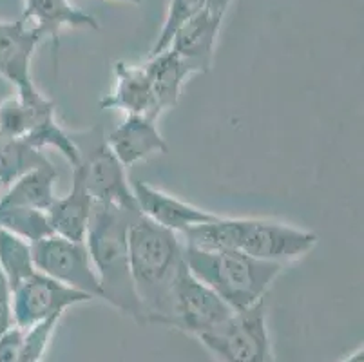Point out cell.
<instances>
[{
  "label": "cell",
  "mask_w": 364,
  "mask_h": 362,
  "mask_svg": "<svg viewBox=\"0 0 364 362\" xmlns=\"http://www.w3.org/2000/svg\"><path fill=\"white\" fill-rule=\"evenodd\" d=\"M188 247L237 250L281 267L299 261L316 248L319 235L294 225L257 218H216L180 235Z\"/></svg>",
  "instance_id": "obj_1"
},
{
  "label": "cell",
  "mask_w": 364,
  "mask_h": 362,
  "mask_svg": "<svg viewBox=\"0 0 364 362\" xmlns=\"http://www.w3.org/2000/svg\"><path fill=\"white\" fill-rule=\"evenodd\" d=\"M138 215V211L117 205L92 203L84 243L100 283L102 301L132 317L136 323L147 324V315L129 268L127 234Z\"/></svg>",
  "instance_id": "obj_2"
},
{
  "label": "cell",
  "mask_w": 364,
  "mask_h": 362,
  "mask_svg": "<svg viewBox=\"0 0 364 362\" xmlns=\"http://www.w3.org/2000/svg\"><path fill=\"white\" fill-rule=\"evenodd\" d=\"M127 243L131 277L147 324L165 326L172 284L185 267L183 241L140 214L129 227Z\"/></svg>",
  "instance_id": "obj_3"
},
{
  "label": "cell",
  "mask_w": 364,
  "mask_h": 362,
  "mask_svg": "<svg viewBox=\"0 0 364 362\" xmlns=\"http://www.w3.org/2000/svg\"><path fill=\"white\" fill-rule=\"evenodd\" d=\"M183 259L187 270L216 292L234 312H245L259 304L284 268L243 252L207 250L185 243Z\"/></svg>",
  "instance_id": "obj_4"
},
{
  "label": "cell",
  "mask_w": 364,
  "mask_h": 362,
  "mask_svg": "<svg viewBox=\"0 0 364 362\" xmlns=\"http://www.w3.org/2000/svg\"><path fill=\"white\" fill-rule=\"evenodd\" d=\"M71 138L80 152V161L73 167V172L82 179L92 201L138 211L134 192L125 176V167L109 149L102 129L71 132Z\"/></svg>",
  "instance_id": "obj_5"
},
{
  "label": "cell",
  "mask_w": 364,
  "mask_h": 362,
  "mask_svg": "<svg viewBox=\"0 0 364 362\" xmlns=\"http://www.w3.org/2000/svg\"><path fill=\"white\" fill-rule=\"evenodd\" d=\"M198 341L220 362H274L263 301L245 312H234Z\"/></svg>",
  "instance_id": "obj_6"
},
{
  "label": "cell",
  "mask_w": 364,
  "mask_h": 362,
  "mask_svg": "<svg viewBox=\"0 0 364 362\" xmlns=\"http://www.w3.org/2000/svg\"><path fill=\"white\" fill-rule=\"evenodd\" d=\"M232 314V308L216 292L198 281L183 267L172 284L165 326L176 328L198 339L205 331L220 326Z\"/></svg>",
  "instance_id": "obj_7"
},
{
  "label": "cell",
  "mask_w": 364,
  "mask_h": 362,
  "mask_svg": "<svg viewBox=\"0 0 364 362\" xmlns=\"http://www.w3.org/2000/svg\"><path fill=\"white\" fill-rule=\"evenodd\" d=\"M91 295L69 288L35 270L11 288L13 326L29 330L46 319L64 315L68 308L91 303Z\"/></svg>",
  "instance_id": "obj_8"
},
{
  "label": "cell",
  "mask_w": 364,
  "mask_h": 362,
  "mask_svg": "<svg viewBox=\"0 0 364 362\" xmlns=\"http://www.w3.org/2000/svg\"><path fill=\"white\" fill-rule=\"evenodd\" d=\"M31 257L41 274L92 299H100V283L84 241H71L53 234L31 245Z\"/></svg>",
  "instance_id": "obj_9"
},
{
  "label": "cell",
  "mask_w": 364,
  "mask_h": 362,
  "mask_svg": "<svg viewBox=\"0 0 364 362\" xmlns=\"http://www.w3.org/2000/svg\"><path fill=\"white\" fill-rule=\"evenodd\" d=\"M132 192H134L138 211L144 218L178 235L198 227V225L210 223L216 218H220L214 212L194 207L187 201L178 199L176 196L167 194V192L152 187L145 181H140V179L134 181Z\"/></svg>",
  "instance_id": "obj_10"
},
{
  "label": "cell",
  "mask_w": 364,
  "mask_h": 362,
  "mask_svg": "<svg viewBox=\"0 0 364 362\" xmlns=\"http://www.w3.org/2000/svg\"><path fill=\"white\" fill-rule=\"evenodd\" d=\"M41 42L42 36L22 18L15 22L0 20V76L8 80L16 92L36 91L31 60Z\"/></svg>",
  "instance_id": "obj_11"
},
{
  "label": "cell",
  "mask_w": 364,
  "mask_h": 362,
  "mask_svg": "<svg viewBox=\"0 0 364 362\" xmlns=\"http://www.w3.org/2000/svg\"><path fill=\"white\" fill-rule=\"evenodd\" d=\"M221 24H223V18L213 15L205 8L174 33L167 49H172L183 60L193 76L205 75L213 69Z\"/></svg>",
  "instance_id": "obj_12"
},
{
  "label": "cell",
  "mask_w": 364,
  "mask_h": 362,
  "mask_svg": "<svg viewBox=\"0 0 364 362\" xmlns=\"http://www.w3.org/2000/svg\"><path fill=\"white\" fill-rule=\"evenodd\" d=\"M107 145L125 169L151 156L167 154L168 145L158 131L156 119L127 115L107 136Z\"/></svg>",
  "instance_id": "obj_13"
},
{
  "label": "cell",
  "mask_w": 364,
  "mask_h": 362,
  "mask_svg": "<svg viewBox=\"0 0 364 362\" xmlns=\"http://www.w3.org/2000/svg\"><path fill=\"white\" fill-rule=\"evenodd\" d=\"M100 107L104 111L117 109L125 116H147L152 119L161 116L144 65L127 64V62L114 64V84L111 92L100 100Z\"/></svg>",
  "instance_id": "obj_14"
},
{
  "label": "cell",
  "mask_w": 364,
  "mask_h": 362,
  "mask_svg": "<svg viewBox=\"0 0 364 362\" xmlns=\"http://www.w3.org/2000/svg\"><path fill=\"white\" fill-rule=\"evenodd\" d=\"M21 18L36 29L42 38L51 40L55 53H58L62 29H100L95 16L73 6L69 0H26Z\"/></svg>",
  "instance_id": "obj_15"
},
{
  "label": "cell",
  "mask_w": 364,
  "mask_h": 362,
  "mask_svg": "<svg viewBox=\"0 0 364 362\" xmlns=\"http://www.w3.org/2000/svg\"><path fill=\"white\" fill-rule=\"evenodd\" d=\"M51 119H55V104L38 89L16 92L0 104V131L13 138L28 139Z\"/></svg>",
  "instance_id": "obj_16"
},
{
  "label": "cell",
  "mask_w": 364,
  "mask_h": 362,
  "mask_svg": "<svg viewBox=\"0 0 364 362\" xmlns=\"http://www.w3.org/2000/svg\"><path fill=\"white\" fill-rule=\"evenodd\" d=\"M92 198L85 191L82 179L73 172L71 191L64 198H58L48 208V219L55 235L71 239V241H84L87 234L89 218L92 211Z\"/></svg>",
  "instance_id": "obj_17"
},
{
  "label": "cell",
  "mask_w": 364,
  "mask_h": 362,
  "mask_svg": "<svg viewBox=\"0 0 364 362\" xmlns=\"http://www.w3.org/2000/svg\"><path fill=\"white\" fill-rule=\"evenodd\" d=\"M141 65L151 82L152 92H154L160 111L165 112L176 107L185 82L193 76L183 60L172 49H165L158 55L149 56L147 62Z\"/></svg>",
  "instance_id": "obj_18"
},
{
  "label": "cell",
  "mask_w": 364,
  "mask_h": 362,
  "mask_svg": "<svg viewBox=\"0 0 364 362\" xmlns=\"http://www.w3.org/2000/svg\"><path fill=\"white\" fill-rule=\"evenodd\" d=\"M56 179H58V171L53 164L33 169L9 185L6 194L0 198V205L48 212L56 199Z\"/></svg>",
  "instance_id": "obj_19"
},
{
  "label": "cell",
  "mask_w": 364,
  "mask_h": 362,
  "mask_svg": "<svg viewBox=\"0 0 364 362\" xmlns=\"http://www.w3.org/2000/svg\"><path fill=\"white\" fill-rule=\"evenodd\" d=\"M62 315L46 319L29 330L13 326L0 337V362H42Z\"/></svg>",
  "instance_id": "obj_20"
},
{
  "label": "cell",
  "mask_w": 364,
  "mask_h": 362,
  "mask_svg": "<svg viewBox=\"0 0 364 362\" xmlns=\"http://www.w3.org/2000/svg\"><path fill=\"white\" fill-rule=\"evenodd\" d=\"M51 164L48 156L22 138H13L0 131V187L9 185L36 167Z\"/></svg>",
  "instance_id": "obj_21"
},
{
  "label": "cell",
  "mask_w": 364,
  "mask_h": 362,
  "mask_svg": "<svg viewBox=\"0 0 364 362\" xmlns=\"http://www.w3.org/2000/svg\"><path fill=\"white\" fill-rule=\"evenodd\" d=\"M0 228L26 239L29 245L53 235L48 212L0 205Z\"/></svg>",
  "instance_id": "obj_22"
},
{
  "label": "cell",
  "mask_w": 364,
  "mask_h": 362,
  "mask_svg": "<svg viewBox=\"0 0 364 362\" xmlns=\"http://www.w3.org/2000/svg\"><path fill=\"white\" fill-rule=\"evenodd\" d=\"M0 270L4 272L11 288L36 270L31 257V245L4 228H0Z\"/></svg>",
  "instance_id": "obj_23"
},
{
  "label": "cell",
  "mask_w": 364,
  "mask_h": 362,
  "mask_svg": "<svg viewBox=\"0 0 364 362\" xmlns=\"http://www.w3.org/2000/svg\"><path fill=\"white\" fill-rule=\"evenodd\" d=\"M207 6V0H171L167 8V15H165V22L161 26V31L158 35L156 42L152 46L151 55H158V53L165 51L171 44L172 36L185 22L201 13Z\"/></svg>",
  "instance_id": "obj_24"
},
{
  "label": "cell",
  "mask_w": 364,
  "mask_h": 362,
  "mask_svg": "<svg viewBox=\"0 0 364 362\" xmlns=\"http://www.w3.org/2000/svg\"><path fill=\"white\" fill-rule=\"evenodd\" d=\"M13 328L11 314V287L4 272L0 270V337Z\"/></svg>",
  "instance_id": "obj_25"
},
{
  "label": "cell",
  "mask_w": 364,
  "mask_h": 362,
  "mask_svg": "<svg viewBox=\"0 0 364 362\" xmlns=\"http://www.w3.org/2000/svg\"><path fill=\"white\" fill-rule=\"evenodd\" d=\"M230 4H232V0H207V6H205V8L213 13V15L225 18V13L230 8Z\"/></svg>",
  "instance_id": "obj_26"
},
{
  "label": "cell",
  "mask_w": 364,
  "mask_h": 362,
  "mask_svg": "<svg viewBox=\"0 0 364 362\" xmlns=\"http://www.w3.org/2000/svg\"><path fill=\"white\" fill-rule=\"evenodd\" d=\"M341 362H364V350H363V346L357 348V350L353 351V353H350L348 357L343 358V361H341Z\"/></svg>",
  "instance_id": "obj_27"
},
{
  "label": "cell",
  "mask_w": 364,
  "mask_h": 362,
  "mask_svg": "<svg viewBox=\"0 0 364 362\" xmlns=\"http://www.w3.org/2000/svg\"><path fill=\"white\" fill-rule=\"evenodd\" d=\"M122 2H127V4H140L141 0H122Z\"/></svg>",
  "instance_id": "obj_28"
}]
</instances>
